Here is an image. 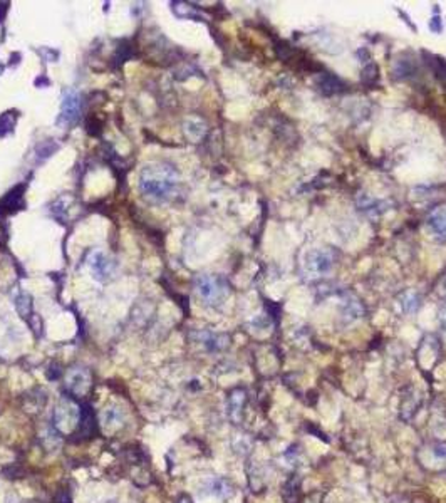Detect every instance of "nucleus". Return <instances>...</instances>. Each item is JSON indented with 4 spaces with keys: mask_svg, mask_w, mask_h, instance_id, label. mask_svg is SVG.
Listing matches in <instances>:
<instances>
[{
    "mask_svg": "<svg viewBox=\"0 0 446 503\" xmlns=\"http://www.w3.org/2000/svg\"><path fill=\"white\" fill-rule=\"evenodd\" d=\"M317 87L321 89L324 94L331 96V94L341 91V81H337V77L331 76V74H322V76L317 79Z\"/></svg>",
    "mask_w": 446,
    "mask_h": 503,
    "instance_id": "19",
    "label": "nucleus"
},
{
    "mask_svg": "<svg viewBox=\"0 0 446 503\" xmlns=\"http://www.w3.org/2000/svg\"><path fill=\"white\" fill-rule=\"evenodd\" d=\"M426 223H428L430 232L435 235V238H438L440 242H446V206L435 208L428 215Z\"/></svg>",
    "mask_w": 446,
    "mask_h": 503,
    "instance_id": "11",
    "label": "nucleus"
},
{
    "mask_svg": "<svg viewBox=\"0 0 446 503\" xmlns=\"http://www.w3.org/2000/svg\"><path fill=\"white\" fill-rule=\"evenodd\" d=\"M364 316V307L356 297L346 295L341 304V317L344 324H354Z\"/></svg>",
    "mask_w": 446,
    "mask_h": 503,
    "instance_id": "10",
    "label": "nucleus"
},
{
    "mask_svg": "<svg viewBox=\"0 0 446 503\" xmlns=\"http://www.w3.org/2000/svg\"><path fill=\"white\" fill-rule=\"evenodd\" d=\"M433 451H435V455H436V457H438V458H441V460H445V458H446V446L438 445V446H435Z\"/></svg>",
    "mask_w": 446,
    "mask_h": 503,
    "instance_id": "24",
    "label": "nucleus"
},
{
    "mask_svg": "<svg viewBox=\"0 0 446 503\" xmlns=\"http://www.w3.org/2000/svg\"><path fill=\"white\" fill-rule=\"evenodd\" d=\"M284 502L285 503H299V495H300V478L299 477H290L284 485Z\"/></svg>",
    "mask_w": 446,
    "mask_h": 503,
    "instance_id": "18",
    "label": "nucleus"
},
{
    "mask_svg": "<svg viewBox=\"0 0 446 503\" xmlns=\"http://www.w3.org/2000/svg\"><path fill=\"white\" fill-rule=\"evenodd\" d=\"M109 503H114V502H109Z\"/></svg>",
    "mask_w": 446,
    "mask_h": 503,
    "instance_id": "29",
    "label": "nucleus"
},
{
    "mask_svg": "<svg viewBox=\"0 0 446 503\" xmlns=\"http://www.w3.org/2000/svg\"><path fill=\"white\" fill-rule=\"evenodd\" d=\"M92 386L91 373L86 368H70L64 376V388L74 398H84Z\"/></svg>",
    "mask_w": 446,
    "mask_h": 503,
    "instance_id": "5",
    "label": "nucleus"
},
{
    "mask_svg": "<svg viewBox=\"0 0 446 503\" xmlns=\"http://www.w3.org/2000/svg\"><path fill=\"white\" fill-rule=\"evenodd\" d=\"M358 205H359L361 210L366 211V213H371V215H381L383 211H386L388 206H389L388 201L371 198L369 195H361L358 198Z\"/></svg>",
    "mask_w": 446,
    "mask_h": 503,
    "instance_id": "16",
    "label": "nucleus"
},
{
    "mask_svg": "<svg viewBox=\"0 0 446 503\" xmlns=\"http://www.w3.org/2000/svg\"><path fill=\"white\" fill-rule=\"evenodd\" d=\"M176 503H193V502H191V498L188 497V495H181L180 498H178Z\"/></svg>",
    "mask_w": 446,
    "mask_h": 503,
    "instance_id": "28",
    "label": "nucleus"
},
{
    "mask_svg": "<svg viewBox=\"0 0 446 503\" xmlns=\"http://www.w3.org/2000/svg\"><path fill=\"white\" fill-rule=\"evenodd\" d=\"M79 114V97L76 92L69 91L67 94L64 96V102H62V112H60V119L64 123H74L76 117Z\"/></svg>",
    "mask_w": 446,
    "mask_h": 503,
    "instance_id": "14",
    "label": "nucleus"
},
{
    "mask_svg": "<svg viewBox=\"0 0 446 503\" xmlns=\"http://www.w3.org/2000/svg\"><path fill=\"white\" fill-rule=\"evenodd\" d=\"M233 450L240 455L250 453L252 450V440L248 438V435H238L233 441Z\"/></svg>",
    "mask_w": 446,
    "mask_h": 503,
    "instance_id": "22",
    "label": "nucleus"
},
{
    "mask_svg": "<svg viewBox=\"0 0 446 503\" xmlns=\"http://www.w3.org/2000/svg\"><path fill=\"white\" fill-rule=\"evenodd\" d=\"M205 131H206L205 124L198 119H188L185 123V133L188 134V138H191L195 141L203 138Z\"/></svg>",
    "mask_w": 446,
    "mask_h": 503,
    "instance_id": "21",
    "label": "nucleus"
},
{
    "mask_svg": "<svg viewBox=\"0 0 446 503\" xmlns=\"http://www.w3.org/2000/svg\"><path fill=\"white\" fill-rule=\"evenodd\" d=\"M81 411L82 408L72 398L69 396L60 398L52 411V426L59 433L72 435L79 426Z\"/></svg>",
    "mask_w": 446,
    "mask_h": 503,
    "instance_id": "2",
    "label": "nucleus"
},
{
    "mask_svg": "<svg viewBox=\"0 0 446 503\" xmlns=\"http://www.w3.org/2000/svg\"><path fill=\"white\" fill-rule=\"evenodd\" d=\"M247 404V391L243 388H235L228 393L227 398V416L233 425H240L243 421Z\"/></svg>",
    "mask_w": 446,
    "mask_h": 503,
    "instance_id": "6",
    "label": "nucleus"
},
{
    "mask_svg": "<svg viewBox=\"0 0 446 503\" xmlns=\"http://www.w3.org/2000/svg\"><path fill=\"white\" fill-rule=\"evenodd\" d=\"M178 173L173 166L164 163L146 164L139 175V190L153 201H164L175 193Z\"/></svg>",
    "mask_w": 446,
    "mask_h": 503,
    "instance_id": "1",
    "label": "nucleus"
},
{
    "mask_svg": "<svg viewBox=\"0 0 446 503\" xmlns=\"http://www.w3.org/2000/svg\"><path fill=\"white\" fill-rule=\"evenodd\" d=\"M89 265H91V270L97 280H106L114 274V262L101 252H94Z\"/></svg>",
    "mask_w": 446,
    "mask_h": 503,
    "instance_id": "9",
    "label": "nucleus"
},
{
    "mask_svg": "<svg viewBox=\"0 0 446 503\" xmlns=\"http://www.w3.org/2000/svg\"><path fill=\"white\" fill-rule=\"evenodd\" d=\"M430 27H431V30H435V32H440V30H441V20H440V17H435V18H431V23H430Z\"/></svg>",
    "mask_w": 446,
    "mask_h": 503,
    "instance_id": "26",
    "label": "nucleus"
},
{
    "mask_svg": "<svg viewBox=\"0 0 446 503\" xmlns=\"http://www.w3.org/2000/svg\"><path fill=\"white\" fill-rule=\"evenodd\" d=\"M126 423V415L121 408L117 406H109V408H104L101 413V418H99V425L104 428V431H117L124 426Z\"/></svg>",
    "mask_w": 446,
    "mask_h": 503,
    "instance_id": "7",
    "label": "nucleus"
},
{
    "mask_svg": "<svg viewBox=\"0 0 446 503\" xmlns=\"http://www.w3.org/2000/svg\"><path fill=\"white\" fill-rule=\"evenodd\" d=\"M94 430H96V421H94L92 411L89 410L87 406H82L81 420H79V426H77V430L74 431L72 435H79L81 438H89V436L92 435Z\"/></svg>",
    "mask_w": 446,
    "mask_h": 503,
    "instance_id": "15",
    "label": "nucleus"
},
{
    "mask_svg": "<svg viewBox=\"0 0 446 503\" xmlns=\"http://www.w3.org/2000/svg\"><path fill=\"white\" fill-rule=\"evenodd\" d=\"M203 493L218 497V498H222V500H228V498L233 497L235 488L227 478H208V480L203 483Z\"/></svg>",
    "mask_w": 446,
    "mask_h": 503,
    "instance_id": "8",
    "label": "nucleus"
},
{
    "mask_svg": "<svg viewBox=\"0 0 446 503\" xmlns=\"http://www.w3.org/2000/svg\"><path fill=\"white\" fill-rule=\"evenodd\" d=\"M440 324H441V329L446 331V304L440 309Z\"/></svg>",
    "mask_w": 446,
    "mask_h": 503,
    "instance_id": "25",
    "label": "nucleus"
},
{
    "mask_svg": "<svg viewBox=\"0 0 446 503\" xmlns=\"http://www.w3.org/2000/svg\"><path fill=\"white\" fill-rule=\"evenodd\" d=\"M401 305L406 314H415L421 305V297L415 290H408L401 295Z\"/></svg>",
    "mask_w": 446,
    "mask_h": 503,
    "instance_id": "20",
    "label": "nucleus"
},
{
    "mask_svg": "<svg viewBox=\"0 0 446 503\" xmlns=\"http://www.w3.org/2000/svg\"><path fill=\"white\" fill-rule=\"evenodd\" d=\"M195 289L201 300L208 305H222L223 300L228 297V284L225 279L218 275H198L195 280Z\"/></svg>",
    "mask_w": 446,
    "mask_h": 503,
    "instance_id": "3",
    "label": "nucleus"
},
{
    "mask_svg": "<svg viewBox=\"0 0 446 503\" xmlns=\"http://www.w3.org/2000/svg\"><path fill=\"white\" fill-rule=\"evenodd\" d=\"M17 310L20 312L22 317H25L27 314L30 312V299L27 297V295H22V297L17 300Z\"/></svg>",
    "mask_w": 446,
    "mask_h": 503,
    "instance_id": "23",
    "label": "nucleus"
},
{
    "mask_svg": "<svg viewBox=\"0 0 446 503\" xmlns=\"http://www.w3.org/2000/svg\"><path fill=\"white\" fill-rule=\"evenodd\" d=\"M420 404H421V394L420 393L415 391V389H411L410 393H406L405 398H403V401H401V410H399L401 420L410 421L411 418L416 415Z\"/></svg>",
    "mask_w": 446,
    "mask_h": 503,
    "instance_id": "12",
    "label": "nucleus"
},
{
    "mask_svg": "<svg viewBox=\"0 0 446 503\" xmlns=\"http://www.w3.org/2000/svg\"><path fill=\"white\" fill-rule=\"evenodd\" d=\"M40 443L47 451H55L62 443V438H60V433L54 426H49L40 433Z\"/></svg>",
    "mask_w": 446,
    "mask_h": 503,
    "instance_id": "17",
    "label": "nucleus"
},
{
    "mask_svg": "<svg viewBox=\"0 0 446 503\" xmlns=\"http://www.w3.org/2000/svg\"><path fill=\"white\" fill-rule=\"evenodd\" d=\"M334 267V257L326 248H312L304 258V274L307 277H322Z\"/></svg>",
    "mask_w": 446,
    "mask_h": 503,
    "instance_id": "4",
    "label": "nucleus"
},
{
    "mask_svg": "<svg viewBox=\"0 0 446 503\" xmlns=\"http://www.w3.org/2000/svg\"><path fill=\"white\" fill-rule=\"evenodd\" d=\"M198 341L203 344L208 351H223L230 344V339L227 334H213V332H200Z\"/></svg>",
    "mask_w": 446,
    "mask_h": 503,
    "instance_id": "13",
    "label": "nucleus"
},
{
    "mask_svg": "<svg viewBox=\"0 0 446 503\" xmlns=\"http://www.w3.org/2000/svg\"><path fill=\"white\" fill-rule=\"evenodd\" d=\"M440 294L443 295V297H446V275L443 277V280H441V284H440Z\"/></svg>",
    "mask_w": 446,
    "mask_h": 503,
    "instance_id": "27",
    "label": "nucleus"
}]
</instances>
